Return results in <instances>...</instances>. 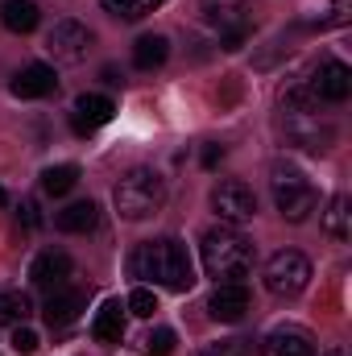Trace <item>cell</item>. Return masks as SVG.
Wrapping results in <instances>:
<instances>
[{"mask_svg": "<svg viewBox=\"0 0 352 356\" xmlns=\"http://www.w3.org/2000/svg\"><path fill=\"white\" fill-rule=\"evenodd\" d=\"M129 269H133V277L158 282V286H166L175 294L195 286V266H191L186 249L178 245L175 236H158V241L137 245V253L129 257Z\"/></svg>", "mask_w": 352, "mask_h": 356, "instance_id": "1", "label": "cell"}, {"mask_svg": "<svg viewBox=\"0 0 352 356\" xmlns=\"http://www.w3.org/2000/svg\"><path fill=\"white\" fill-rule=\"evenodd\" d=\"M199 253H203V269H207L216 282H241L245 273H253V257H257L253 241H249L245 232H237L232 224L211 228V232L203 236Z\"/></svg>", "mask_w": 352, "mask_h": 356, "instance_id": "2", "label": "cell"}, {"mask_svg": "<svg viewBox=\"0 0 352 356\" xmlns=\"http://www.w3.org/2000/svg\"><path fill=\"white\" fill-rule=\"evenodd\" d=\"M112 203H116V211L125 220H150L166 203V178L158 170H150V166H137V170H129L116 182Z\"/></svg>", "mask_w": 352, "mask_h": 356, "instance_id": "3", "label": "cell"}, {"mask_svg": "<svg viewBox=\"0 0 352 356\" xmlns=\"http://www.w3.org/2000/svg\"><path fill=\"white\" fill-rule=\"evenodd\" d=\"M269 186H273V203H278L282 220H290V224L311 220L319 195H315L311 178L303 175L298 166H290V162H273V170H269Z\"/></svg>", "mask_w": 352, "mask_h": 356, "instance_id": "4", "label": "cell"}, {"mask_svg": "<svg viewBox=\"0 0 352 356\" xmlns=\"http://www.w3.org/2000/svg\"><path fill=\"white\" fill-rule=\"evenodd\" d=\"M265 290L278 294V298H298L307 286H311V261L294 249H282L265 261Z\"/></svg>", "mask_w": 352, "mask_h": 356, "instance_id": "5", "label": "cell"}, {"mask_svg": "<svg viewBox=\"0 0 352 356\" xmlns=\"http://www.w3.org/2000/svg\"><path fill=\"white\" fill-rule=\"evenodd\" d=\"M211 207H216V216H220V224H249L253 216H257V195H253V186H245L241 178H224L216 191H211Z\"/></svg>", "mask_w": 352, "mask_h": 356, "instance_id": "6", "label": "cell"}, {"mask_svg": "<svg viewBox=\"0 0 352 356\" xmlns=\"http://www.w3.org/2000/svg\"><path fill=\"white\" fill-rule=\"evenodd\" d=\"M286 137H290L298 149L323 154V149L336 141V129H332L328 120H319V112H286Z\"/></svg>", "mask_w": 352, "mask_h": 356, "instance_id": "7", "label": "cell"}, {"mask_svg": "<svg viewBox=\"0 0 352 356\" xmlns=\"http://www.w3.org/2000/svg\"><path fill=\"white\" fill-rule=\"evenodd\" d=\"M46 50L54 54V63H83L91 50V29L79 21H58L46 33Z\"/></svg>", "mask_w": 352, "mask_h": 356, "instance_id": "8", "label": "cell"}, {"mask_svg": "<svg viewBox=\"0 0 352 356\" xmlns=\"http://www.w3.org/2000/svg\"><path fill=\"white\" fill-rule=\"evenodd\" d=\"M307 88L315 91V99H328V104H344L352 91V71L340 58H323L315 67V75L307 79Z\"/></svg>", "mask_w": 352, "mask_h": 356, "instance_id": "9", "label": "cell"}, {"mask_svg": "<svg viewBox=\"0 0 352 356\" xmlns=\"http://www.w3.org/2000/svg\"><path fill=\"white\" fill-rule=\"evenodd\" d=\"M207 311L216 323H241L249 315V290L245 282H220L207 298Z\"/></svg>", "mask_w": 352, "mask_h": 356, "instance_id": "10", "label": "cell"}, {"mask_svg": "<svg viewBox=\"0 0 352 356\" xmlns=\"http://www.w3.org/2000/svg\"><path fill=\"white\" fill-rule=\"evenodd\" d=\"M112 112H116V104H112L108 95L88 91V95H79V99H75V108H71V129H75L79 137H88V133L104 129V124L112 120Z\"/></svg>", "mask_w": 352, "mask_h": 356, "instance_id": "11", "label": "cell"}, {"mask_svg": "<svg viewBox=\"0 0 352 356\" xmlns=\"http://www.w3.org/2000/svg\"><path fill=\"white\" fill-rule=\"evenodd\" d=\"M262 356H315V340L307 327H273L269 336L262 340Z\"/></svg>", "mask_w": 352, "mask_h": 356, "instance_id": "12", "label": "cell"}, {"mask_svg": "<svg viewBox=\"0 0 352 356\" xmlns=\"http://www.w3.org/2000/svg\"><path fill=\"white\" fill-rule=\"evenodd\" d=\"M83 307H88V294H83L79 286H58V290H50V298H46V323H50V327H67V323L79 319Z\"/></svg>", "mask_w": 352, "mask_h": 356, "instance_id": "13", "label": "cell"}, {"mask_svg": "<svg viewBox=\"0 0 352 356\" xmlns=\"http://www.w3.org/2000/svg\"><path fill=\"white\" fill-rule=\"evenodd\" d=\"M29 277H33V286H42V290H58V286H67V277H71V257L58 253V249H46V253L33 257Z\"/></svg>", "mask_w": 352, "mask_h": 356, "instance_id": "14", "label": "cell"}, {"mask_svg": "<svg viewBox=\"0 0 352 356\" xmlns=\"http://www.w3.org/2000/svg\"><path fill=\"white\" fill-rule=\"evenodd\" d=\"M54 88H58V75H54V67H46V63H29V67L13 79V95H21V99H42V95H50Z\"/></svg>", "mask_w": 352, "mask_h": 356, "instance_id": "15", "label": "cell"}, {"mask_svg": "<svg viewBox=\"0 0 352 356\" xmlns=\"http://www.w3.org/2000/svg\"><path fill=\"white\" fill-rule=\"evenodd\" d=\"M203 21L216 25L220 33L249 29V21H245V0H203Z\"/></svg>", "mask_w": 352, "mask_h": 356, "instance_id": "16", "label": "cell"}, {"mask_svg": "<svg viewBox=\"0 0 352 356\" xmlns=\"http://www.w3.org/2000/svg\"><path fill=\"white\" fill-rule=\"evenodd\" d=\"M91 336H95L99 344H120V336H125V307H120L116 298H108V302L99 307V315L91 319Z\"/></svg>", "mask_w": 352, "mask_h": 356, "instance_id": "17", "label": "cell"}, {"mask_svg": "<svg viewBox=\"0 0 352 356\" xmlns=\"http://www.w3.org/2000/svg\"><path fill=\"white\" fill-rule=\"evenodd\" d=\"M0 21H4V29H13V33H33L38 21H42V13H38L33 0H4V4H0Z\"/></svg>", "mask_w": 352, "mask_h": 356, "instance_id": "18", "label": "cell"}, {"mask_svg": "<svg viewBox=\"0 0 352 356\" xmlns=\"http://www.w3.org/2000/svg\"><path fill=\"white\" fill-rule=\"evenodd\" d=\"M95 220H99V207H95L91 199H79V203H71V207H63V211L54 216V224H58L63 232H91Z\"/></svg>", "mask_w": 352, "mask_h": 356, "instance_id": "19", "label": "cell"}, {"mask_svg": "<svg viewBox=\"0 0 352 356\" xmlns=\"http://www.w3.org/2000/svg\"><path fill=\"white\" fill-rule=\"evenodd\" d=\"M170 58V42L162 38V33H145V38H137V46H133V63L141 67V71H154V67H162Z\"/></svg>", "mask_w": 352, "mask_h": 356, "instance_id": "20", "label": "cell"}, {"mask_svg": "<svg viewBox=\"0 0 352 356\" xmlns=\"http://www.w3.org/2000/svg\"><path fill=\"white\" fill-rule=\"evenodd\" d=\"M33 315V302L25 290H4L0 294V327H17Z\"/></svg>", "mask_w": 352, "mask_h": 356, "instance_id": "21", "label": "cell"}, {"mask_svg": "<svg viewBox=\"0 0 352 356\" xmlns=\"http://www.w3.org/2000/svg\"><path fill=\"white\" fill-rule=\"evenodd\" d=\"M349 195H336L332 203H328V211H323V232L332 236V241H349Z\"/></svg>", "mask_w": 352, "mask_h": 356, "instance_id": "22", "label": "cell"}, {"mask_svg": "<svg viewBox=\"0 0 352 356\" xmlns=\"http://www.w3.org/2000/svg\"><path fill=\"white\" fill-rule=\"evenodd\" d=\"M99 4H104V13L116 17V21H141V17H150L162 0H99Z\"/></svg>", "mask_w": 352, "mask_h": 356, "instance_id": "23", "label": "cell"}, {"mask_svg": "<svg viewBox=\"0 0 352 356\" xmlns=\"http://www.w3.org/2000/svg\"><path fill=\"white\" fill-rule=\"evenodd\" d=\"M75 182H79V166H71V162H67V166H50V170L42 175V191L58 199V195L75 191Z\"/></svg>", "mask_w": 352, "mask_h": 356, "instance_id": "24", "label": "cell"}, {"mask_svg": "<svg viewBox=\"0 0 352 356\" xmlns=\"http://www.w3.org/2000/svg\"><path fill=\"white\" fill-rule=\"evenodd\" d=\"M129 311H133L137 319H150V315L158 311V298H154V290H150V286H137V290L129 294Z\"/></svg>", "mask_w": 352, "mask_h": 356, "instance_id": "25", "label": "cell"}, {"mask_svg": "<svg viewBox=\"0 0 352 356\" xmlns=\"http://www.w3.org/2000/svg\"><path fill=\"white\" fill-rule=\"evenodd\" d=\"M178 344V336L170 327H158V332H150V340H145V353L150 356H170Z\"/></svg>", "mask_w": 352, "mask_h": 356, "instance_id": "26", "label": "cell"}, {"mask_svg": "<svg viewBox=\"0 0 352 356\" xmlns=\"http://www.w3.org/2000/svg\"><path fill=\"white\" fill-rule=\"evenodd\" d=\"M38 344H42V340H38V332H33V327H25V323H17V332H13V348H17L21 356H33V353H38Z\"/></svg>", "mask_w": 352, "mask_h": 356, "instance_id": "27", "label": "cell"}, {"mask_svg": "<svg viewBox=\"0 0 352 356\" xmlns=\"http://www.w3.org/2000/svg\"><path fill=\"white\" fill-rule=\"evenodd\" d=\"M203 356H249V340H220V344L203 348Z\"/></svg>", "mask_w": 352, "mask_h": 356, "instance_id": "28", "label": "cell"}, {"mask_svg": "<svg viewBox=\"0 0 352 356\" xmlns=\"http://www.w3.org/2000/svg\"><path fill=\"white\" fill-rule=\"evenodd\" d=\"M349 13H352V0H332V13H328L319 25H344V21H349Z\"/></svg>", "mask_w": 352, "mask_h": 356, "instance_id": "29", "label": "cell"}, {"mask_svg": "<svg viewBox=\"0 0 352 356\" xmlns=\"http://www.w3.org/2000/svg\"><path fill=\"white\" fill-rule=\"evenodd\" d=\"M21 224H25V228H38V224H42V216H38V203H33V199H25V203H21Z\"/></svg>", "mask_w": 352, "mask_h": 356, "instance_id": "30", "label": "cell"}, {"mask_svg": "<svg viewBox=\"0 0 352 356\" xmlns=\"http://www.w3.org/2000/svg\"><path fill=\"white\" fill-rule=\"evenodd\" d=\"M220 162H224V149H220V145H207V149H203V166H207V170H216Z\"/></svg>", "mask_w": 352, "mask_h": 356, "instance_id": "31", "label": "cell"}, {"mask_svg": "<svg viewBox=\"0 0 352 356\" xmlns=\"http://www.w3.org/2000/svg\"><path fill=\"white\" fill-rule=\"evenodd\" d=\"M323 356H349V348H344V344H332V348H328Z\"/></svg>", "mask_w": 352, "mask_h": 356, "instance_id": "32", "label": "cell"}, {"mask_svg": "<svg viewBox=\"0 0 352 356\" xmlns=\"http://www.w3.org/2000/svg\"><path fill=\"white\" fill-rule=\"evenodd\" d=\"M4 203H8V195H4V186H0V207H4Z\"/></svg>", "mask_w": 352, "mask_h": 356, "instance_id": "33", "label": "cell"}]
</instances>
